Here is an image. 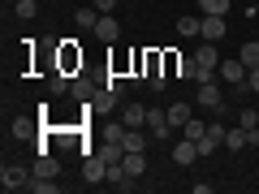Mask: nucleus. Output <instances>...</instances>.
I'll return each instance as SVG.
<instances>
[{"label":"nucleus","instance_id":"f257e3e1","mask_svg":"<svg viewBox=\"0 0 259 194\" xmlns=\"http://www.w3.org/2000/svg\"><path fill=\"white\" fill-rule=\"evenodd\" d=\"M30 168H18V164H5L0 168V190L5 194H13V190H30Z\"/></svg>","mask_w":259,"mask_h":194},{"label":"nucleus","instance_id":"f03ea898","mask_svg":"<svg viewBox=\"0 0 259 194\" xmlns=\"http://www.w3.org/2000/svg\"><path fill=\"white\" fill-rule=\"evenodd\" d=\"M147 134H151L156 142H164L168 134H173V121H168L164 108H147Z\"/></svg>","mask_w":259,"mask_h":194},{"label":"nucleus","instance_id":"7ed1b4c3","mask_svg":"<svg viewBox=\"0 0 259 194\" xmlns=\"http://www.w3.org/2000/svg\"><path fill=\"white\" fill-rule=\"evenodd\" d=\"M82 181H91V185L108 181V160H104V156H95V151H91V156L82 160Z\"/></svg>","mask_w":259,"mask_h":194},{"label":"nucleus","instance_id":"20e7f679","mask_svg":"<svg viewBox=\"0 0 259 194\" xmlns=\"http://www.w3.org/2000/svg\"><path fill=\"white\" fill-rule=\"evenodd\" d=\"M95 39H100V43H117V39H121V22L112 18V13H100V22H95Z\"/></svg>","mask_w":259,"mask_h":194},{"label":"nucleus","instance_id":"39448f33","mask_svg":"<svg viewBox=\"0 0 259 194\" xmlns=\"http://www.w3.org/2000/svg\"><path fill=\"white\" fill-rule=\"evenodd\" d=\"M194 104H199V108H221V104H225V95H221V86H216V78H212V82H199Z\"/></svg>","mask_w":259,"mask_h":194},{"label":"nucleus","instance_id":"423d86ee","mask_svg":"<svg viewBox=\"0 0 259 194\" xmlns=\"http://www.w3.org/2000/svg\"><path fill=\"white\" fill-rule=\"evenodd\" d=\"M199 39H207V43H221V39H225V18H216V13H203Z\"/></svg>","mask_w":259,"mask_h":194},{"label":"nucleus","instance_id":"0eeeda50","mask_svg":"<svg viewBox=\"0 0 259 194\" xmlns=\"http://www.w3.org/2000/svg\"><path fill=\"white\" fill-rule=\"evenodd\" d=\"M168 156H173V164H182V168H190L194 160H199V147H194L190 138H182V142H177L173 151H168Z\"/></svg>","mask_w":259,"mask_h":194},{"label":"nucleus","instance_id":"6e6552de","mask_svg":"<svg viewBox=\"0 0 259 194\" xmlns=\"http://www.w3.org/2000/svg\"><path fill=\"white\" fill-rule=\"evenodd\" d=\"M121 168H125L134 181H139L143 173H147V151H125V160H121Z\"/></svg>","mask_w":259,"mask_h":194},{"label":"nucleus","instance_id":"1a4fd4ad","mask_svg":"<svg viewBox=\"0 0 259 194\" xmlns=\"http://www.w3.org/2000/svg\"><path fill=\"white\" fill-rule=\"evenodd\" d=\"M121 121H125L130 129H147V108H143V104H125V108H121Z\"/></svg>","mask_w":259,"mask_h":194},{"label":"nucleus","instance_id":"9d476101","mask_svg":"<svg viewBox=\"0 0 259 194\" xmlns=\"http://www.w3.org/2000/svg\"><path fill=\"white\" fill-rule=\"evenodd\" d=\"M221 78H225V82H233V86L246 82V65H242V56H238V61H221Z\"/></svg>","mask_w":259,"mask_h":194},{"label":"nucleus","instance_id":"9b49d317","mask_svg":"<svg viewBox=\"0 0 259 194\" xmlns=\"http://www.w3.org/2000/svg\"><path fill=\"white\" fill-rule=\"evenodd\" d=\"M35 177H61V164H56V156H48V151H39L35 168H30Z\"/></svg>","mask_w":259,"mask_h":194},{"label":"nucleus","instance_id":"f8f14e48","mask_svg":"<svg viewBox=\"0 0 259 194\" xmlns=\"http://www.w3.org/2000/svg\"><path fill=\"white\" fill-rule=\"evenodd\" d=\"M95 156H104L108 164H121V160H125V147H121V142H112V138H104L100 147H95Z\"/></svg>","mask_w":259,"mask_h":194},{"label":"nucleus","instance_id":"ddd939ff","mask_svg":"<svg viewBox=\"0 0 259 194\" xmlns=\"http://www.w3.org/2000/svg\"><path fill=\"white\" fill-rule=\"evenodd\" d=\"M164 112H168V121H173V129H182V125H186V121H190V117H194V108H190V104H168V108H164Z\"/></svg>","mask_w":259,"mask_h":194},{"label":"nucleus","instance_id":"4468645a","mask_svg":"<svg viewBox=\"0 0 259 194\" xmlns=\"http://www.w3.org/2000/svg\"><path fill=\"white\" fill-rule=\"evenodd\" d=\"M121 147H125V151H147V129H125Z\"/></svg>","mask_w":259,"mask_h":194},{"label":"nucleus","instance_id":"2eb2a0df","mask_svg":"<svg viewBox=\"0 0 259 194\" xmlns=\"http://www.w3.org/2000/svg\"><path fill=\"white\" fill-rule=\"evenodd\" d=\"M203 134H207V121H203V117H190V121L182 125V138H190V142H199Z\"/></svg>","mask_w":259,"mask_h":194},{"label":"nucleus","instance_id":"dca6fc26","mask_svg":"<svg viewBox=\"0 0 259 194\" xmlns=\"http://www.w3.org/2000/svg\"><path fill=\"white\" fill-rule=\"evenodd\" d=\"M238 56H242V65H246V69H259V39H246Z\"/></svg>","mask_w":259,"mask_h":194},{"label":"nucleus","instance_id":"f3484780","mask_svg":"<svg viewBox=\"0 0 259 194\" xmlns=\"http://www.w3.org/2000/svg\"><path fill=\"white\" fill-rule=\"evenodd\" d=\"M177 78H190V82H199V61H194V56H182V61H177Z\"/></svg>","mask_w":259,"mask_h":194},{"label":"nucleus","instance_id":"a211bd4d","mask_svg":"<svg viewBox=\"0 0 259 194\" xmlns=\"http://www.w3.org/2000/svg\"><path fill=\"white\" fill-rule=\"evenodd\" d=\"M199 26H203V18H177V35H182V39H194Z\"/></svg>","mask_w":259,"mask_h":194},{"label":"nucleus","instance_id":"6ab92c4d","mask_svg":"<svg viewBox=\"0 0 259 194\" xmlns=\"http://www.w3.org/2000/svg\"><path fill=\"white\" fill-rule=\"evenodd\" d=\"M225 147H229V151H242V147H246V125L229 129V134H225Z\"/></svg>","mask_w":259,"mask_h":194},{"label":"nucleus","instance_id":"aec40b11","mask_svg":"<svg viewBox=\"0 0 259 194\" xmlns=\"http://www.w3.org/2000/svg\"><path fill=\"white\" fill-rule=\"evenodd\" d=\"M194 147H199V160H203V156H216V147H225V142L216 138V134H203V138L194 142Z\"/></svg>","mask_w":259,"mask_h":194},{"label":"nucleus","instance_id":"412c9836","mask_svg":"<svg viewBox=\"0 0 259 194\" xmlns=\"http://www.w3.org/2000/svg\"><path fill=\"white\" fill-rule=\"evenodd\" d=\"M104 91H108V95H112V100H125V91H130V86H125V82H121V78H117V74H108V78H104Z\"/></svg>","mask_w":259,"mask_h":194},{"label":"nucleus","instance_id":"4be33fe9","mask_svg":"<svg viewBox=\"0 0 259 194\" xmlns=\"http://www.w3.org/2000/svg\"><path fill=\"white\" fill-rule=\"evenodd\" d=\"M30 190L35 194H56L61 185H56V177H30Z\"/></svg>","mask_w":259,"mask_h":194},{"label":"nucleus","instance_id":"5701e85b","mask_svg":"<svg viewBox=\"0 0 259 194\" xmlns=\"http://www.w3.org/2000/svg\"><path fill=\"white\" fill-rule=\"evenodd\" d=\"M69 95H74V100H82V104H91V100H95V86H91V82H82V78H78V82L69 86Z\"/></svg>","mask_w":259,"mask_h":194},{"label":"nucleus","instance_id":"b1692460","mask_svg":"<svg viewBox=\"0 0 259 194\" xmlns=\"http://www.w3.org/2000/svg\"><path fill=\"white\" fill-rule=\"evenodd\" d=\"M74 18H78V26H82V30H95V22H100V9L91 5V9H78Z\"/></svg>","mask_w":259,"mask_h":194},{"label":"nucleus","instance_id":"393cba45","mask_svg":"<svg viewBox=\"0 0 259 194\" xmlns=\"http://www.w3.org/2000/svg\"><path fill=\"white\" fill-rule=\"evenodd\" d=\"M199 9H203V13H216V18H225L233 5H229V0H199Z\"/></svg>","mask_w":259,"mask_h":194},{"label":"nucleus","instance_id":"a878e982","mask_svg":"<svg viewBox=\"0 0 259 194\" xmlns=\"http://www.w3.org/2000/svg\"><path fill=\"white\" fill-rule=\"evenodd\" d=\"M13 13H18L22 22H30V18L39 13V5H35V0H13Z\"/></svg>","mask_w":259,"mask_h":194},{"label":"nucleus","instance_id":"bb28decb","mask_svg":"<svg viewBox=\"0 0 259 194\" xmlns=\"http://www.w3.org/2000/svg\"><path fill=\"white\" fill-rule=\"evenodd\" d=\"M13 134H18V138H26V134H35V121H30V117H18V121H13Z\"/></svg>","mask_w":259,"mask_h":194},{"label":"nucleus","instance_id":"cd10ccee","mask_svg":"<svg viewBox=\"0 0 259 194\" xmlns=\"http://www.w3.org/2000/svg\"><path fill=\"white\" fill-rule=\"evenodd\" d=\"M242 125L255 129V125H259V112H255V108H246V112H242Z\"/></svg>","mask_w":259,"mask_h":194},{"label":"nucleus","instance_id":"c85d7f7f","mask_svg":"<svg viewBox=\"0 0 259 194\" xmlns=\"http://www.w3.org/2000/svg\"><path fill=\"white\" fill-rule=\"evenodd\" d=\"M246 86H250V91L259 95V69H246Z\"/></svg>","mask_w":259,"mask_h":194},{"label":"nucleus","instance_id":"c756f323","mask_svg":"<svg viewBox=\"0 0 259 194\" xmlns=\"http://www.w3.org/2000/svg\"><path fill=\"white\" fill-rule=\"evenodd\" d=\"M91 5H95L100 13H112V9H117V0H91Z\"/></svg>","mask_w":259,"mask_h":194}]
</instances>
